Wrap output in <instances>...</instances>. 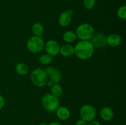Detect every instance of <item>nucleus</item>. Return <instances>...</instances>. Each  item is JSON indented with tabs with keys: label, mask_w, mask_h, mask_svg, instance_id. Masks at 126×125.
<instances>
[{
	"label": "nucleus",
	"mask_w": 126,
	"mask_h": 125,
	"mask_svg": "<svg viewBox=\"0 0 126 125\" xmlns=\"http://www.w3.org/2000/svg\"><path fill=\"white\" fill-rule=\"evenodd\" d=\"M96 4V0H83V6L86 9H92Z\"/></svg>",
	"instance_id": "nucleus-21"
},
{
	"label": "nucleus",
	"mask_w": 126,
	"mask_h": 125,
	"mask_svg": "<svg viewBox=\"0 0 126 125\" xmlns=\"http://www.w3.org/2000/svg\"><path fill=\"white\" fill-rule=\"evenodd\" d=\"M63 39L67 44H71L76 40L77 36L75 32L72 31H66L63 34Z\"/></svg>",
	"instance_id": "nucleus-15"
},
{
	"label": "nucleus",
	"mask_w": 126,
	"mask_h": 125,
	"mask_svg": "<svg viewBox=\"0 0 126 125\" xmlns=\"http://www.w3.org/2000/svg\"><path fill=\"white\" fill-rule=\"evenodd\" d=\"M15 70L17 74L20 75H25L28 74L29 71V67L27 64L24 62H19L16 66Z\"/></svg>",
	"instance_id": "nucleus-16"
},
{
	"label": "nucleus",
	"mask_w": 126,
	"mask_h": 125,
	"mask_svg": "<svg viewBox=\"0 0 126 125\" xmlns=\"http://www.w3.org/2000/svg\"><path fill=\"white\" fill-rule=\"evenodd\" d=\"M50 94L55 97L60 98L63 94V88L59 83H55L50 87Z\"/></svg>",
	"instance_id": "nucleus-17"
},
{
	"label": "nucleus",
	"mask_w": 126,
	"mask_h": 125,
	"mask_svg": "<svg viewBox=\"0 0 126 125\" xmlns=\"http://www.w3.org/2000/svg\"><path fill=\"white\" fill-rule=\"evenodd\" d=\"M59 53L64 57H70L75 55V48L70 44H66L60 46Z\"/></svg>",
	"instance_id": "nucleus-13"
},
{
	"label": "nucleus",
	"mask_w": 126,
	"mask_h": 125,
	"mask_svg": "<svg viewBox=\"0 0 126 125\" xmlns=\"http://www.w3.org/2000/svg\"><path fill=\"white\" fill-rule=\"evenodd\" d=\"M5 105V100L4 97L1 94H0V110L4 107Z\"/></svg>",
	"instance_id": "nucleus-24"
},
{
	"label": "nucleus",
	"mask_w": 126,
	"mask_h": 125,
	"mask_svg": "<svg viewBox=\"0 0 126 125\" xmlns=\"http://www.w3.org/2000/svg\"><path fill=\"white\" fill-rule=\"evenodd\" d=\"M55 112L57 118L62 121L67 120L71 115L70 110L65 106H59Z\"/></svg>",
	"instance_id": "nucleus-12"
},
{
	"label": "nucleus",
	"mask_w": 126,
	"mask_h": 125,
	"mask_svg": "<svg viewBox=\"0 0 126 125\" xmlns=\"http://www.w3.org/2000/svg\"><path fill=\"white\" fill-rule=\"evenodd\" d=\"M75 55L81 60H87L92 58L95 47L91 40H81L75 47Z\"/></svg>",
	"instance_id": "nucleus-1"
},
{
	"label": "nucleus",
	"mask_w": 126,
	"mask_h": 125,
	"mask_svg": "<svg viewBox=\"0 0 126 125\" xmlns=\"http://www.w3.org/2000/svg\"><path fill=\"white\" fill-rule=\"evenodd\" d=\"M53 85H54V83H53L52 82H50V80H48L47 82V83H46V85L49 87H51Z\"/></svg>",
	"instance_id": "nucleus-27"
},
{
	"label": "nucleus",
	"mask_w": 126,
	"mask_h": 125,
	"mask_svg": "<svg viewBox=\"0 0 126 125\" xmlns=\"http://www.w3.org/2000/svg\"><path fill=\"white\" fill-rule=\"evenodd\" d=\"M38 125H48L46 123H39Z\"/></svg>",
	"instance_id": "nucleus-28"
},
{
	"label": "nucleus",
	"mask_w": 126,
	"mask_h": 125,
	"mask_svg": "<svg viewBox=\"0 0 126 125\" xmlns=\"http://www.w3.org/2000/svg\"><path fill=\"white\" fill-rule=\"evenodd\" d=\"M75 33L81 40H91L95 34V29L90 23H84L77 27Z\"/></svg>",
	"instance_id": "nucleus-2"
},
{
	"label": "nucleus",
	"mask_w": 126,
	"mask_h": 125,
	"mask_svg": "<svg viewBox=\"0 0 126 125\" xmlns=\"http://www.w3.org/2000/svg\"><path fill=\"white\" fill-rule=\"evenodd\" d=\"M44 71H45V72L46 73L47 75L49 77V76H50V75L52 74L54 72V70H55V68L53 67H52V66H47V67H46L45 69H44Z\"/></svg>",
	"instance_id": "nucleus-22"
},
{
	"label": "nucleus",
	"mask_w": 126,
	"mask_h": 125,
	"mask_svg": "<svg viewBox=\"0 0 126 125\" xmlns=\"http://www.w3.org/2000/svg\"><path fill=\"white\" fill-rule=\"evenodd\" d=\"M41 104L45 110L52 112H55L60 106V100L59 98L55 97L50 93L45 94L42 98Z\"/></svg>",
	"instance_id": "nucleus-5"
},
{
	"label": "nucleus",
	"mask_w": 126,
	"mask_h": 125,
	"mask_svg": "<svg viewBox=\"0 0 126 125\" xmlns=\"http://www.w3.org/2000/svg\"><path fill=\"white\" fill-rule=\"evenodd\" d=\"M121 37L116 33H112L107 37V44L111 47H117L121 44Z\"/></svg>",
	"instance_id": "nucleus-10"
},
{
	"label": "nucleus",
	"mask_w": 126,
	"mask_h": 125,
	"mask_svg": "<svg viewBox=\"0 0 126 125\" xmlns=\"http://www.w3.org/2000/svg\"><path fill=\"white\" fill-rule=\"evenodd\" d=\"M75 125H87V123L83 119L80 118L76 121Z\"/></svg>",
	"instance_id": "nucleus-23"
},
{
	"label": "nucleus",
	"mask_w": 126,
	"mask_h": 125,
	"mask_svg": "<svg viewBox=\"0 0 126 125\" xmlns=\"http://www.w3.org/2000/svg\"><path fill=\"white\" fill-rule=\"evenodd\" d=\"M53 61V57L47 53L43 54L40 56L39 58V61L41 64L46 65L49 64L51 63Z\"/></svg>",
	"instance_id": "nucleus-19"
},
{
	"label": "nucleus",
	"mask_w": 126,
	"mask_h": 125,
	"mask_svg": "<svg viewBox=\"0 0 126 125\" xmlns=\"http://www.w3.org/2000/svg\"><path fill=\"white\" fill-rule=\"evenodd\" d=\"M73 11L71 9L63 12L60 13L59 17V23L62 27H66L70 25L72 20V15Z\"/></svg>",
	"instance_id": "nucleus-9"
},
{
	"label": "nucleus",
	"mask_w": 126,
	"mask_h": 125,
	"mask_svg": "<svg viewBox=\"0 0 126 125\" xmlns=\"http://www.w3.org/2000/svg\"><path fill=\"white\" fill-rule=\"evenodd\" d=\"M117 15L120 19L125 20L126 19V6H122L119 7L117 11Z\"/></svg>",
	"instance_id": "nucleus-20"
},
{
	"label": "nucleus",
	"mask_w": 126,
	"mask_h": 125,
	"mask_svg": "<svg viewBox=\"0 0 126 125\" xmlns=\"http://www.w3.org/2000/svg\"><path fill=\"white\" fill-rule=\"evenodd\" d=\"M100 116L103 121H110L114 117V112L110 107L105 106L100 111Z\"/></svg>",
	"instance_id": "nucleus-11"
},
{
	"label": "nucleus",
	"mask_w": 126,
	"mask_h": 125,
	"mask_svg": "<svg viewBox=\"0 0 126 125\" xmlns=\"http://www.w3.org/2000/svg\"><path fill=\"white\" fill-rule=\"evenodd\" d=\"M49 77V80L52 82L54 84L55 83H59V82L61 81L62 75L60 71L58 69L55 68L54 72L50 75Z\"/></svg>",
	"instance_id": "nucleus-18"
},
{
	"label": "nucleus",
	"mask_w": 126,
	"mask_h": 125,
	"mask_svg": "<svg viewBox=\"0 0 126 125\" xmlns=\"http://www.w3.org/2000/svg\"><path fill=\"white\" fill-rule=\"evenodd\" d=\"M44 49L47 53L54 57L59 54L60 45L57 40L50 39L45 42Z\"/></svg>",
	"instance_id": "nucleus-7"
},
{
	"label": "nucleus",
	"mask_w": 126,
	"mask_h": 125,
	"mask_svg": "<svg viewBox=\"0 0 126 125\" xmlns=\"http://www.w3.org/2000/svg\"><path fill=\"white\" fill-rule=\"evenodd\" d=\"M87 125H102V124L100 123V121L94 120L89 123V124H87Z\"/></svg>",
	"instance_id": "nucleus-25"
},
{
	"label": "nucleus",
	"mask_w": 126,
	"mask_h": 125,
	"mask_svg": "<svg viewBox=\"0 0 126 125\" xmlns=\"http://www.w3.org/2000/svg\"><path fill=\"white\" fill-rule=\"evenodd\" d=\"M91 42L94 46L95 49H103L107 45V36L103 33H98L94 35Z\"/></svg>",
	"instance_id": "nucleus-8"
},
{
	"label": "nucleus",
	"mask_w": 126,
	"mask_h": 125,
	"mask_svg": "<svg viewBox=\"0 0 126 125\" xmlns=\"http://www.w3.org/2000/svg\"><path fill=\"white\" fill-rule=\"evenodd\" d=\"M32 32L35 36L41 37L44 32V28L43 25L39 22L34 23L32 28Z\"/></svg>",
	"instance_id": "nucleus-14"
},
{
	"label": "nucleus",
	"mask_w": 126,
	"mask_h": 125,
	"mask_svg": "<svg viewBox=\"0 0 126 125\" xmlns=\"http://www.w3.org/2000/svg\"><path fill=\"white\" fill-rule=\"evenodd\" d=\"M48 125H62L60 123L57 122V121H52V122L50 123Z\"/></svg>",
	"instance_id": "nucleus-26"
},
{
	"label": "nucleus",
	"mask_w": 126,
	"mask_h": 125,
	"mask_svg": "<svg viewBox=\"0 0 126 125\" xmlns=\"http://www.w3.org/2000/svg\"><path fill=\"white\" fill-rule=\"evenodd\" d=\"M44 45L45 42L41 37L33 36L27 40V48L30 52L36 54L43 51L44 49Z\"/></svg>",
	"instance_id": "nucleus-4"
},
{
	"label": "nucleus",
	"mask_w": 126,
	"mask_h": 125,
	"mask_svg": "<svg viewBox=\"0 0 126 125\" xmlns=\"http://www.w3.org/2000/svg\"><path fill=\"white\" fill-rule=\"evenodd\" d=\"M30 80L32 84L36 87L39 88L44 87L46 85L48 81V76L44 69L40 67H37L31 73Z\"/></svg>",
	"instance_id": "nucleus-3"
},
{
	"label": "nucleus",
	"mask_w": 126,
	"mask_h": 125,
	"mask_svg": "<svg viewBox=\"0 0 126 125\" xmlns=\"http://www.w3.org/2000/svg\"><path fill=\"white\" fill-rule=\"evenodd\" d=\"M81 118L83 119L87 123L93 121L97 116V110L95 108L90 104L82 105L79 110Z\"/></svg>",
	"instance_id": "nucleus-6"
}]
</instances>
